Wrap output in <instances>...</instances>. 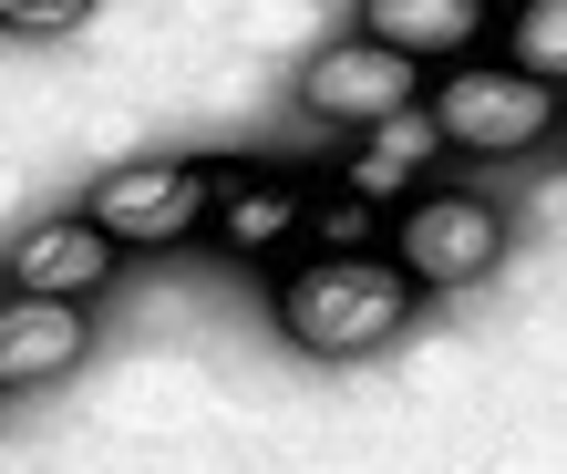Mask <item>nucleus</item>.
<instances>
[{
	"mask_svg": "<svg viewBox=\"0 0 567 474\" xmlns=\"http://www.w3.org/2000/svg\"><path fill=\"white\" fill-rule=\"evenodd\" d=\"M403 310H413V268L382 258V248H330V258L279 279V330L299 351H320V361L382 351L392 330H403Z\"/></svg>",
	"mask_w": 567,
	"mask_h": 474,
	"instance_id": "obj_1",
	"label": "nucleus"
},
{
	"mask_svg": "<svg viewBox=\"0 0 567 474\" xmlns=\"http://www.w3.org/2000/svg\"><path fill=\"white\" fill-rule=\"evenodd\" d=\"M423 104L444 124V145H464V155H526L557 134V83L516 73V62H454Z\"/></svg>",
	"mask_w": 567,
	"mask_h": 474,
	"instance_id": "obj_2",
	"label": "nucleus"
},
{
	"mask_svg": "<svg viewBox=\"0 0 567 474\" xmlns=\"http://www.w3.org/2000/svg\"><path fill=\"white\" fill-rule=\"evenodd\" d=\"M207 207H217V176L207 165H176V155L114 165V176L83 196V217L104 227L114 248H176L186 227H207Z\"/></svg>",
	"mask_w": 567,
	"mask_h": 474,
	"instance_id": "obj_3",
	"label": "nucleus"
},
{
	"mask_svg": "<svg viewBox=\"0 0 567 474\" xmlns=\"http://www.w3.org/2000/svg\"><path fill=\"white\" fill-rule=\"evenodd\" d=\"M392 258L413 268V289H464L506 258V217L485 196H413L403 227H392Z\"/></svg>",
	"mask_w": 567,
	"mask_h": 474,
	"instance_id": "obj_4",
	"label": "nucleus"
},
{
	"mask_svg": "<svg viewBox=\"0 0 567 474\" xmlns=\"http://www.w3.org/2000/svg\"><path fill=\"white\" fill-rule=\"evenodd\" d=\"M299 104H310V114H330V124H382V114L423 104V62L361 31V42H341V52H320V62H310Z\"/></svg>",
	"mask_w": 567,
	"mask_h": 474,
	"instance_id": "obj_5",
	"label": "nucleus"
},
{
	"mask_svg": "<svg viewBox=\"0 0 567 474\" xmlns=\"http://www.w3.org/2000/svg\"><path fill=\"white\" fill-rule=\"evenodd\" d=\"M83 351H93L83 299H42V289H11V299H0V392H21V382H62Z\"/></svg>",
	"mask_w": 567,
	"mask_h": 474,
	"instance_id": "obj_6",
	"label": "nucleus"
},
{
	"mask_svg": "<svg viewBox=\"0 0 567 474\" xmlns=\"http://www.w3.org/2000/svg\"><path fill=\"white\" fill-rule=\"evenodd\" d=\"M11 289H42V299H93L114 279V237L93 227V217H42V227H21L11 237Z\"/></svg>",
	"mask_w": 567,
	"mask_h": 474,
	"instance_id": "obj_7",
	"label": "nucleus"
},
{
	"mask_svg": "<svg viewBox=\"0 0 567 474\" xmlns=\"http://www.w3.org/2000/svg\"><path fill=\"white\" fill-rule=\"evenodd\" d=\"M361 31L392 52H413V62H464L495 31L485 0H361Z\"/></svg>",
	"mask_w": 567,
	"mask_h": 474,
	"instance_id": "obj_8",
	"label": "nucleus"
},
{
	"mask_svg": "<svg viewBox=\"0 0 567 474\" xmlns=\"http://www.w3.org/2000/svg\"><path fill=\"white\" fill-rule=\"evenodd\" d=\"M217 237L238 258H269V248H289L299 237V217H310V196H299L289 176H269V165H238V176H217Z\"/></svg>",
	"mask_w": 567,
	"mask_h": 474,
	"instance_id": "obj_9",
	"label": "nucleus"
},
{
	"mask_svg": "<svg viewBox=\"0 0 567 474\" xmlns=\"http://www.w3.org/2000/svg\"><path fill=\"white\" fill-rule=\"evenodd\" d=\"M444 145V124H433V104H403V114H382V124H361V145L341 165V186L351 196H372V207H392V186H413V165Z\"/></svg>",
	"mask_w": 567,
	"mask_h": 474,
	"instance_id": "obj_10",
	"label": "nucleus"
},
{
	"mask_svg": "<svg viewBox=\"0 0 567 474\" xmlns=\"http://www.w3.org/2000/svg\"><path fill=\"white\" fill-rule=\"evenodd\" d=\"M495 31H506V62H516V73L567 83V0H516Z\"/></svg>",
	"mask_w": 567,
	"mask_h": 474,
	"instance_id": "obj_11",
	"label": "nucleus"
},
{
	"mask_svg": "<svg viewBox=\"0 0 567 474\" xmlns=\"http://www.w3.org/2000/svg\"><path fill=\"white\" fill-rule=\"evenodd\" d=\"M93 0H0V31H73Z\"/></svg>",
	"mask_w": 567,
	"mask_h": 474,
	"instance_id": "obj_12",
	"label": "nucleus"
},
{
	"mask_svg": "<svg viewBox=\"0 0 567 474\" xmlns=\"http://www.w3.org/2000/svg\"><path fill=\"white\" fill-rule=\"evenodd\" d=\"M320 237H330V248H372V196H330Z\"/></svg>",
	"mask_w": 567,
	"mask_h": 474,
	"instance_id": "obj_13",
	"label": "nucleus"
}]
</instances>
